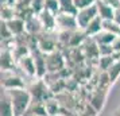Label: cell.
Instances as JSON below:
<instances>
[{"label":"cell","instance_id":"cell-3","mask_svg":"<svg viewBox=\"0 0 120 116\" xmlns=\"http://www.w3.org/2000/svg\"><path fill=\"white\" fill-rule=\"evenodd\" d=\"M57 26L61 27L62 30H77L78 24H77V18L76 14H69V12H60L57 15Z\"/></svg>","mask_w":120,"mask_h":116},{"label":"cell","instance_id":"cell-21","mask_svg":"<svg viewBox=\"0 0 120 116\" xmlns=\"http://www.w3.org/2000/svg\"><path fill=\"white\" fill-rule=\"evenodd\" d=\"M113 116H120V107H119L116 111H115V115H113Z\"/></svg>","mask_w":120,"mask_h":116},{"label":"cell","instance_id":"cell-16","mask_svg":"<svg viewBox=\"0 0 120 116\" xmlns=\"http://www.w3.org/2000/svg\"><path fill=\"white\" fill-rule=\"evenodd\" d=\"M61 12H69V14H77V8L74 6V0H60Z\"/></svg>","mask_w":120,"mask_h":116},{"label":"cell","instance_id":"cell-14","mask_svg":"<svg viewBox=\"0 0 120 116\" xmlns=\"http://www.w3.org/2000/svg\"><path fill=\"white\" fill-rule=\"evenodd\" d=\"M46 11L51 12L53 15H58L61 12V4H60V0H45V8Z\"/></svg>","mask_w":120,"mask_h":116},{"label":"cell","instance_id":"cell-5","mask_svg":"<svg viewBox=\"0 0 120 116\" xmlns=\"http://www.w3.org/2000/svg\"><path fill=\"white\" fill-rule=\"evenodd\" d=\"M18 65L22 67V70L27 76H35L37 74V66H35V61H34V57L30 54H26L18 58Z\"/></svg>","mask_w":120,"mask_h":116},{"label":"cell","instance_id":"cell-17","mask_svg":"<svg viewBox=\"0 0 120 116\" xmlns=\"http://www.w3.org/2000/svg\"><path fill=\"white\" fill-rule=\"evenodd\" d=\"M96 3H97V0H74V6H76L77 11L81 10V8H85V7L93 6Z\"/></svg>","mask_w":120,"mask_h":116},{"label":"cell","instance_id":"cell-6","mask_svg":"<svg viewBox=\"0 0 120 116\" xmlns=\"http://www.w3.org/2000/svg\"><path fill=\"white\" fill-rule=\"evenodd\" d=\"M38 18L41 23H42V26L46 31H50V30H53V28L57 26V16L53 15L51 12L46 11V10H42V11L38 14Z\"/></svg>","mask_w":120,"mask_h":116},{"label":"cell","instance_id":"cell-15","mask_svg":"<svg viewBox=\"0 0 120 116\" xmlns=\"http://www.w3.org/2000/svg\"><path fill=\"white\" fill-rule=\"evenodd\" d=\"M15 19V10L11 7V4H6L1 7V20L3 22H10Z\"/></svg>","mask_w":120,"mask_h":116},{"label":"cell","instance_id":"cell-8","mask_svg":"<svg viewBox=\"0 0 120 116\" xmlns=\"http://www.w3.org/2000/svg\"><path fill=\"white\" fill-rule=\"evenodd\" d=\"M96 6H97L98 16L101 18L103 20L113 19V16H115V8H112V7L108 6V4H105L104 1H101V0H97Z\"/></svg>","mask_w":120,"mask_h":116},{"label":"cell","instance_id":"cell-9","mask_svg":"<svg viewBox=\"0 0 120 116\" xmlns=\"http://www.w3.org/2000/svg\"><path fill=\"white\" fill-rule=\"evenodd\" d=\"M1 116H15L14 105L6 89H4V94H1Z\"/></svg>","mask_w":120,"mask_h":116},{"label":"cell","instance_id":"cell-19","mask_svg":"<svg viewBox=\"0 0 120 116\" xmlns=\"http://www.w3.org/2000/svg\"><path fill=\"white\" fill-rule=\"evenodd\" d=\"M101 1H104L105 4H108V6H111L112 8H119L120 7V0H101Z\"/></svg>","mask_w":120,"mask_h":116},{"label":"cell","instance_id":"cell-18","mask_svg":"<svg viewBox=\"0 0 120 116\" xmlns=\"http://www.w3.org/2000/svg\"><path fill=\"white\" fill-rule=\"evenodd\" d=\"M112 49H113L115 54H119L120 53V35H116V38L112 42Z\"/></svg>","mask_w":120,"mask_h":116},{"label":"cell","instance_id":"cell-10","mask_svg":"<svg viewBox=\"0 0 120 116\" xmlns=\"http://www.w3.org/2000/svg\"><path fill=\"white\" fill-rule=\"evenodd\" d=\"M3 86L4 89H19V88H24L22 78L16 76V74H11L10 77H7L3 80Z\"/></svg>","mask_w":120,"mask_h":116},{"label":"cell","instance_id":"cell-20","mask_svg":"<svg viewBox=\"0 0 120 116\" xmlns=\"http://www.w3.org/2000/svg\"><path fill=\"white\" fill-rule=\"evenodd\" d=\"M113 20H115V22H117V23L120 24V7L115 10V16H113Z\"/></svg>","mask_w":120,"mask_h":116},{"label":"cell","instance_id":"cell-1","mask_svg":"<svg viewBox=\"0 0 120 116\" xmlns=\"http://www.w3.org/2000/svg\"><path fill=\"white\" fill-rule=\"evenodd\" d=\"M6 90L8 92V96H10V99L12 101L15 116H23L30 108L31 103H33V97H31L30 92L26 90L24 88L6 89Z\"/></svg>","mask_w":120,"mask_h":116},{"label":"cell","instance_id":"cell-4","mask_svg":"<svg viewBox=\"0 0 120 116\" xmlns=\"http://www.w3.org/2000/svg\"><path fill=\"white\" fill-rule=\"evenodd\" d=\"M28 92L31 94L33 100L35 99V101H46V93H47V86L45 85V82L42 80H38L35 82L31 84V86L28 89Z\"/></svg>","mask_w":120,"mask_h":116},{"label":"cell","instance_id":"cell-22","mask_svg":"<svg viewBox=\"0 0 120 116\" xmlns=\"http://www.w3.org/2000/svg\"><path fill=\"white\" fill-rule=\"evenodd\" d=\"M57 116H62V115H60V113H58V115H57Z\"/></svg>","mask_w":120,"mask_h":116},{"label":"cell","instance_id":"cell-2","mask_svg":"<svg viewBox=\"0 0 120 116\" xmlns=\"http://www.w3.org/2000/svg\"><path fill=\"white\" fill-rule=\"evenodd\" d=\"M96 16H98V11H97V6H96V4L78 10V11H77V14H76L78 28L84 30V28L86 27L88 24L92 22Z\"/></svg>","mask_w":120,"mask_h":116},{"label":"cell","instance_id":"cell-12","mask_svg":"<svg viewBox=\"0 0 120 116\" xmlns=\"http://www.w3.org/2000/svg\"><path fill=\"white\" fill-rule=\"evenodd\" d=\"M107 76H108V80L111 81V84H113L120 76V58L115 60L113 64L109 66V69L107 70Z\"/></svg>","mask_w":120,"mask_h":116},{"label":"cell","instance_id":"cell-13","mask_svg":"<svg viewBox=\"0 0 120 116\" xmlns=\"http://www.w3.org/2000/svg\"><path fill=\"white\" fill-rule=\"evenodd\" d=\"M45 108H46V112L49 116H57L60 112V104L58 101L54 99H47L45 101Z\"/></svg>","mask_w":120,"mask_h":116},{"label":"cell","instance_id":"cell-11","mask_svg":"<svg viewBox=\"0 0 120 116\" xmlns=\"http://www.w3.org/2000/svg\"><path fill=\"white\" fill-rule=\"evenodd\" d=\"M115 38H116V35H115L113 33H109V31L104 30V28L97 34V35L93 37L94 42L97 45H112Z\"/></svg>","mask_w":120,"mask_h":116},{"label":"cell","instance_id":"cell-7","mask_svg":"<svg viewBox=\"0 0 120 116\" xmlns=\"http://www.w3.org/2000/svg\"><path fill=\"white\" fill-rule=\"evenodd\" d=\"M103 22H104V20L100 16L94 18L92 22L84 28V33L86 34V37H92V38H93L94 35H97V34L103 30Z\"/></svg>","mask_w":120,"mask_h":116}]
</instances>
